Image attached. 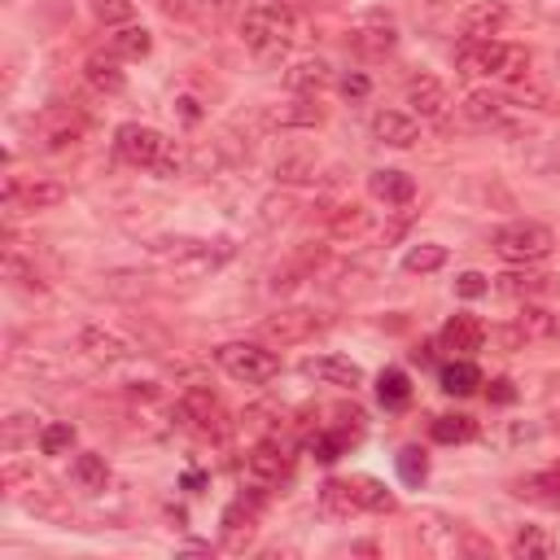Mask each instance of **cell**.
Segmentation results:
<instances>
[{"label": "cell", "mask_w": 560, "mask_h": 560, "mask_svg": "<svg viewBox=\"0 0 560 560\" xmlns=\"http://www.w3.org/2000/svg\"><path fill=\"white\" fill-rule=\"evenodd\" d=\"M149 254L166 271L197 280V276H210L214 267H223L232 258V245L228 241H201V236H158V241H149Z\"/></svg>", "instance_id": "obj_1"}, {"label": "cell", "mask_w": 560, "mask_h": 560, "mask_svg": "<svg viewBox=\"0 0 560 560\" xmlns=\"http://www.w3.org/2000/svg\"><path fill=\"white\" fill-rule=\"evenodd\" d=\"M241 39H245V48H249L254 61L280 66L289 57V48H293V22L276 4H254L241 18Z\"/></svg>", "instance_id": "obj_2"}, {"label": "cell", "mask_w": 560, "mask_h": 560, "mask_svg": "<svg viewBox=\"0 0 560 560\" xmlns=\"http://www.w3.org/2000/svg\"><path fill=\"white\" fill-rule=\"evenodd\" d=\"M455 70L459 74H499V79H521L529 70V52L521 44L503 39H459L455 48Z\"/></svg>", "instance_id": "obj_3"}, {"label": "cell", "mask_w": 560, "mask_h": 560, "mask_svg": "<svg viewBox=\"0 0 560 560\" xmlns=\"http://www.w3.org/2000/svg\"><path fill=\"white\" fill-rule=\"evenodd\" d=\"M416 542H420V551L442 556V560H455V556H490V542L486 538H477L464 521H451V516H438V512H424L416 521Z\"/></svg>", "instance_id": "obj_4"}, {"label": "cell", "mask_w": 560, "mask_h": 560, "mask_svg": "<svg viewBox=\"0 0 560 560\" xmlns=\"http://www.w3.org/2000/svg\"><path fill=\"white\" fill-rule=\"evenodd\" d=\"M551 249H556V236L538 219H516L494 232V254L503 262H542Z\"/></svg>", "instance_id": "obj_5"}, {"label": "cell", "mask_w": 560, "mask_h": 560, "mask_svg": "<svg viewBox=\"0 0 560 560\" xmlns=\"http://www.w3.org/2000/svg\"><path fill=\"white\" fill-rule=\"evenodd\" d=\"M214 359L241 385H262V381H271L280 372V359L267 346H258V341H228V346H219Z\"/></svg>", "instance_id": "obj_6"}, {"label": "cell", "mask_w": 560, "mask_h": 560, "mask_svg": "<svg viewBox=\"0 0 560 560\" xmlns=\"http://www.w3.org/2000/svg\"><path fill=\"white\" fill-rule=\"evenodd\" d=\"M319 328H324V319L311 306H284V311H276L258 324L267 346H298V341H311Z\"/></svg>", "instance_id": "obj_7"}, {"label": "cell", "mask_w": 560, "mask_h": 560, "mask_svg": "<svg viewBox=\"0 0 560 560\" xmlns=\"http://www.w3.org/2000/svg\"><path fill=\"white\" fill-rule=\"evenodd\" d=\"M162 144H166V136H162L158 127H144V122H122V127L114 131V149H118V158L131 162V166H144V171H153Z\"/></svg>", "instance_id": "obj_8"}, {"label": "cell", "mask_w": 560, "mask_h": 560, "mask_svg": "<svg viewBox=\"0 0 560 560\" xmlns=\"http://www.w3.org/2000/svg\"><path fill=\"white\" fill-rule=\"evenodd\" d=\"M289 472V455L280 451V442H258L249 455H245V486L249 490H271L280 486V477Z\"/></svg>", "instance_id": "obj_9"}, {"label": "cell", "mask_w": 560, "mask_h": 560, "mask_svg": "<svg viewBox=\"0 0 560 560\" xmlns=\"http://www.w3.org/2000/svg\"><path fill=\"white\" fill-rule=\"evenodd\" d=\"M508 26V4L503 0H472L459 9V35L464 39H494Z\"/></svg>", "instance_id": "obj_10"}, {"label": "cell", "mask_w": 560, "mask_h": 560, "mask_svg": "<svg viewBox=\"0 0 560 560\" xmlns=\"http://www.w3.org/2000/svg\"><path fill=\"white\" fill-rule=\"evenodd\" d=\"M407 105H411V114H420L424 122H442V118L451 114V92H446L442 79L416 74V79L407 83Z\"/></svg>", "instance_id": "obj_11"}, {"label": "cell", "mask_w": 560, "mask_h": 560, "mask_svg": "<svg viewBox=\"0 0 560 560\" xmlns=\"http://www.w3.org/2000/svg\"><path fill=\"white\" fill-rule=\"evenodd\" d=\"M66 197V188L57 184V179H18V175H9V184H4V206L9 210H48V206H57Z\"/></svg>", "instance_id": "obj_12"}, {"label": "cell", "mask_w": 560, "mask_h": 560, "mask_svg": "<svg viewBox=\"0 0 560 560\" xmlns=\"http://www.w3.org/2000/svg\"><path fill=\"white\" fill-rule=\"evenodd\" d=\"M79 350H88V359H96V363H122V359H131V354H136V341H131V337H122L118 328L88 324V328L79 332Z\"/></svg>", "instance_id": "obj_13"}, {"label": "cell", "mask_w": 560, "mask_h": 560, "mask_svg": "<svg viewBox=\"0 0 560 560\" xmlns=\"http://www.w3.org/2000/svg\"><path fill=\"white\" fill-rule=\"evenodd\" d=\"M302 372L319 385H337V389H359L363 385V368L354 359L341 354H319V359H302Z\"/></svg>", "instance_id": "obj_14"}, {"label": "cell", "mask_w": 560, "mask_h": 560, "mask_svg": "<svg viewBox=\"0 0 560 560\" xmlns=\"http://www.w3.org/2000/svg\"><path fill=\"white\" fill-rule=\"evenodd\" d=\"M512 324H516V332L525 337V346H556V341H560V315L547 311V306L525 302Z\"/></svg>", "instance_id": "obj_15"}, {"label": "cell", "mask_w": 560, "mask_h": 560, "mask_svg": "<svg viewBox=\"0 0 560 560\" xmlns=\"http://www.w3.org/2000/svg\"><path fill=\"white\" fill-rule=\"evenodd\" d=\"M459 114H464L468 127H499L508 118V101L499 92H490V88H472L459 101Z\"/></svg>", "instance_id": "obj_16"}, {"label": "cell", "mask_w": 560, "mask_h": 560, "mask_svg": "<svg viewBox=\"0 0 560 560\" xmlns=\"http://www.w3.org/2000/svg\"><path fill=\"white\" fill-rule=\"evenodd\" d=\"M372 136L381 144H389V149H411L420 140V122L411 114H402V109H381L372 118Z\"/></svg>", "instance_id": "obj_17"}, {"label": "cell", "mask_w": 560, "mask_h": 560, "mask_svg": "<svg viewBox=\"0 0 560 560\" xmlns=\"http://www.w3.org/2000/svg\"><path fill=\"white\" fill-rule=\"evenodd\" d=\"M83 83H88L92 92H101V96L122 92V83H127L122 57H114V52H92V57L83 61Z\"/></svg>", "instance_id": "obj_18"}, {"label": "cell", "mask_w": 560, "mask_h": 560, "mask_svg": "<svg viewBox=\"0 0 560 560\" xmlns=\"http://www.w3.org/2000/svg\"><path fill=\"white\" fill-rule=\"evenodd\" d=\"M499 280V293H508V298H542V293H551V276L547 271H534V262H512V271H503V276H494Z\"/></svg>", "instance_id": "obj_19"}, {"label": "cell", "mask_w": 560, "mask_h": 560, "mask_svg": "<svg viewBox=\"0 0 560 560\" xmlns=\"http://www.w3.org/2000/svg\"><path fill=\"white\" fill-rule=\"evenodd\" d=\"M175 416H179V424L210 433V429L219 424V398H214L210 389H188V394H179V402H175Z\"/></svg>", "instance_id": "obj_20"}, {"label": "cell", "mask_w": 560, "mask_h": 560, "mask_svg": "<svg viewBox=\"0 0 560 560\" xmlns=\"http://www.w3.org/2000/svg\"><path fill=\"white\" fill-rule=\"evenodd\" d=\"M368 192H372L376 201H385V206H407V201L416 197V184H411V175H407V171L381 166V171H372V175H368Z\"/></svg>", "instance_id": "obj_21"}, {"label": "cell", "mask_w": 560, "mask_h": 560, "mask_svg": "<svg viewBox=\"0 0 560 560\" xmlns=\"http://www.w3.org/2000/svg\"><path fill=\"white\" fill-rule=\"evenodd\" d=\"M319 245H306V249H298L293 258H284L276 271H271V293H289L293 284H302V280H311L315 276V262H319Z\"/></svg>", "instance_id": "obj_22"}, {"label": "cell", "mask_w": 560, "mask_h": 560, "mask_svg": "<svg viewBox=\"0 0 560 560\" xmlns=\"http://www.w3.org/2000/svg\"><path fill=\"white\" fill-rule=\"evenodd\" d=\"M328 83H332V70H328L324 57H306V61H298V66L284 74V88H289L293 96H315V92H324Z\"/></svg>", "instance_id": "obj_23"}, {"label": "cell", "mask_w": 560, "mask_h": 560, "mask_svg": "<svg viewBox=\"0 0 560 560\" xmlns=\"http://www.w3.org/2000/svg\"><path fill=\"white\" fill-rule=\"evenodd\" d=\"M442 346H446V350H459V354H472V350L486 346V324H481L477 315H455V319H446V328H442Z\"/></svg>", "instance_id": "obj_24"}, {"label": "cell", "mask_w": 560, "mask_h": 560, "mask_svg": "<svg viewBox=\"0 0 560 560\" xmlns=\"http://www.w3.org/2000/svg\"><path fill=\"white\" fill-rule=\"evenodd\" d=\"M516 494L538 503V508H560V468H542V472H525L516 481Z\"/></svg>", "instance_id": "obj_25"}, {"label": "cell", "mask_w": 560, "mask_h": 560, "mask_svg": "<svg viewBox=\"0 0 560 560\" xmlns=\"http://www.w3.org/2000/svg\"><path fill=\"white\" fill-rule=\"evenodd\" d=\"M508 551H512L516 560H547V556L560 551V542H556L542 525H525V529H516V538L508 542Z\"/></svg>", "instance_id": "obj_26"}, {"label": "cell", "mask_w": 560, "mask_h": 560, "mask_svg": "<svg viewBox=\"0 0 560 560\" xmlns=\"http://www.w3.org/2000/svg\"><path fill=\"white\" fill-rule=\"evenodd\" d=\"M319 503H324V512H332V516H363V503H359V494H354V477H350V481H341V477L324 481V486H319Z\"/></svg>", "instance_id": "obj_27"}, {"label": "cell", "mask_w": 560, "mask_h": 560, "mask_svg": "<svg viewBox=\"0 0 560 560\" xmlns=\"http://www.w3.org/2000/svg\"><path fill=\"white\" fill-rule=\"evenodd\" d=\"M149 48H153V35L144 26H136V22H127V26H118L109 35V52L122 57V61H140V57H149Z\"/></svg>", "instance_id": "obj_28"}, {"label": "cell", "mask_w": 560, "mask_h": 560, "mask_svg": "<svg viewBox=\"0 0 560 560\" xmlns=\"http://www.w3.org/2000/svg\"><path fill=\"white\" fill-rule=\"evenodd\" d=\"M254 499H241V503H232L228 512H223V542L236 551V547H245L249 542V534H254Z\"/></svg>", "instance_id": "obj_29"}, {"label": "cell", "mask_w": 560, "mask_h": 560, "mask_svg": "<svg viewBox=\"0 0 560 560\" xmlns=\"http://www.w3.org/2000/svg\"><path fill=\"white\" fill-rule=\"evenodd\" d=\"M442 389L446 394H455V398H468V394H477V385H481V372H477V363H468V359H455V363H446L442 368Z\"/></svg>", "instance_id": "obj_30"}, {"label": "cell", "mask_w": 560, "mask_h": 560, "mask_svg": "<svg viewBox=\"0 0 560 560\" xmlns=\"http://www.w3.org/2000/svg\"><path fill=\"white\" fill-rule=\"evenodd\" d=\"M429 433H433V442H442V446H455V442H468L472 433H477V420L472 416H433V424H429Z\"/></svg>", "instance_id": "obj_31"}, {"label": "cell", "mask_w": 560, "mask_h": 560, "mask_svg": "<svg viewBox=\"0 0 560 560\" xmlns=\"http://www.w3.org/2000/svg\"><path fill=\"white\" fill-rule=\"evenodd\" d=\"M70 477H74L83 490H105V481H109V464H105V455H92V451H83V455H74V464H70Z\"/></svg>", "instance_id": "obj_32"}, {"label": "cell", "mask_w": 560, "mask_h": 560, "mask_svg": "<svg viewBox=\"0 0 560 560\" xmlns=\"http://www.w3.org/2000/svg\"><path fill=\"white\" fill-rule=\"evenodd\" d=\"M442 262H446V249L433 245V241H420V245H411V249L402 254V271H411V276H429V271H438Z\"/></svg>", "instance_id": "obj_33"}, {"label": "cell", "mask_w": 560, "mask_h": 560, "mask_svg": "<svg viewBox=\"0 0 560 560\" xmlns=\"http://www.w3.org/2000/svg\"><path fill=\"white\" fill-rule=\"evenodd\" d=\"M83 140V118L79 114H57V122L44 127V149H66Z\"/></svg>", "instance_id": "obj_34"}, {"label": "cell", "mask_w": 560, "mask_h": 560, "mask_svg": "<svg viewBox=\"0 0 560 560\" xmlns=\"http://www.w3.org/2000/svg\"><path fill=\"white\" fill-rule=\"evenodd\" d=\"M35 420H39V416H31V411L9 416V420H4V438H0V446H4V451H18L22 442H35L39 429H44V424H35Z\"/></svg>", "instance_id": "obj_35"}, {"label": "cell", "mask_w": 560, "mask_h": 560, "mask_svg": "<svg viewBox=\"0 0 560 560\" xmlns=\"http://www.w3.org/2000/svg\"><path fill=\"white\" fill-rule=\"evenodd\" d=\"M354 494H359L363 512H394V508H398V503H394V494H389L376 477H354Z\"/></svg>", "instance_id": "obj_36"}, {"label": "cell", "mask_w": 560, "mask_h": 560, "mask_svg": "<svg viewBox=\"0 0 560 560\" xmlns=\"http://www.w3.org/2000/svg\"><path fill=\"white\" fill-rule=\"evenodd\" d=\"M354 52H363V57H385L389 48H394V31L389 26H363V31H354Z\"/></svg>", "instance_id": "obj_37"}, {"label": "cell", "mask_w": 560, "mask_h": 560, "mask_svg": "<svg viewBox=\"0 0 560 560\" xmlns=\"http://www.w3.org/2000/svg\"><path fill=\"white\" fill-rule=\"evenodd\" d=\"M376 398H381L385 407H402V402L411 398L407 372H398V368H385V372H381V381H376Z\"/></svg>", "instance_id": "obj_38"}, {"label": "cell", "mask_w": 560, "mask_h": 560, "mask_svg": "<svg viewBox=\"0 0 560 560\" xmlns=\"http://www.w3.org/2000/svg\"><path fill=\"white\" fill-rule=\"evenodd\" d=\"M271 118H276L280 127H293V122L311 127V122H319V118H324V109L315 105V96H302V101H289V109H276Z\"/></svg>", "instance_id": "obj_39"}, {"label": "cell", "mask_w": 560, "mask_h": 560, "mask_svg": "<svg viewBox=\"0 0 560 560\" xmlns=\"http://www.w3.org/2000/svg\"><path fill=\"white\" fill-rule=\"evenodd\" d=\"M276 179L280 184H306V179H315V162L306 153H284L276 162Z\"/></svg>", "instance_id": "obj_40"}, {"label": "cell", "mask_w": 560, "mask_h": 560, "mask_svg": "<svg viewBox=\"0 0 560 560\" xmlns=\"http://www.w3.org/2000/svg\"><path fill=\"white\" fill-rule=\"evenodd\" d=\"M70 446H74V424L52 420V424L39 429V451H44V455H66Z\"/></svg>", "instance_id": "obj_41"}, {"label": "cell", "mask_w": 560, "mask_h": 560, "mask_svg": "<svg viewBox=\"0 0 560 560\" xmlns=\"http://www.w3.org/2000/svg\"><path fill=\"white\" fill-rule=\"evenodd\" d=\"M184 166H188V149H184V144H175V140H166V144H162V153H158V162H153V175L175 179V175H184Z\"/></svg>", "instance_id": "obj_42"}, {"label": "cell", "mask_w": 560, "mask_h": 560, "mask_svg": "<svg viewBox=\"0 0 560 560\" xmlns=\"http://www.w3.org/2000/svg\"><path fill=\"white\" fill-rule=\"evenodd\" d=\"M424 472H429L424 451H420V446H402V451H398V477H402L407 486H420V481H424Z\"/></svg>", "instance_id": "obj_43"}, {"label": "cell", "mask_w": 560, "mask_h": 560, "mask_svg": "<svg viewBox=\"0 0 560 560\" xmlns=\"http://www.w3.org/2000/svg\"><path fill=\"white\" fill-rule=\"evenodd\" d=\"M92 13H96V22H105V26H127L131 13H136V4H131V0H92Z\"/></svg>", "instance_id": "obj_44"}, {"label": "cell", "mask_w": 560, "mask_h": 560, "mask_svg": "<svg viewBox=\"0 0 560 560\" xmlns=\"http://www.w3.org/2000/svg\"><path fill=\"white\" fill-rule=\"evenodd\" d=\"M368 228V210L363 206H341L337 214H332V232H341V236H350V232H363Z\"/></svg>", "instance_id": "obj_45"}, {"label": "cell", "mask_w": 560, "mask_h": 560, "mask_svg": "<svg viewBox=\"0 0 560 560\" xmlns=\"http://www.w3.org/2000/svg\"><path fill=\"white\" fill-rule=\"evenodd\" d=\"M486 289H490V284H486L481 271H459V276H455V293H459V298H481Z\"/></svg>", "instance_id": "obj_46"}, {"label": "cell", "mask_w": 560, "mask_h": 560, "mask_svg": "<svg viewBox=\"0 0 560 560\" xmlns=\"http://www.w3.org/2000/svg\"><path fill=\"white\" fill-rule=\"evenodd\" d=\"M341 446H346V438H332V433H319V438L311 442V451H315V459H324V464H332V459L341 455Z\"/></svg>", "instance_id": "obj_47"}, {"label": "cell", "mask_w": 560, "mask_h": 560, "mask_svg": "<svg viewBox=\"0 0 560 560\" xmlns=\"http://www.w3.org/2000/svg\"><path fill=\"white\" fill-rule=\"evenodd\" d=\"M149 4H158V9L171 13V18H188V13H192V0H149Z\"/></svg>", "instance_id": "obj_48"}, {"label": "cell", "mask_w": 560, "mask_h": 560, "mask_svg": "<svg viewBox=\"0 0 560 560\" xmlns=\"http://www.w3.org/2000/svg\"><path fill=\"white\" fill-rule=\"evenodd\" d=\"M516 398V389H512V381H490V402H512Z\"/></svg>", "instance_id": "obj_49"}, {"label": "cell", "mask_w": 560, "mask_h": 560, "mask_svg": "<svg viewBox=\"0 0 560 560\" xmlns=\"http://www.w3.org/2000/svg\"><path fill=\"white\" fill-rule=\"evenodd\" d=\"M341 92H346V96H368V79H363V74H346V79H341Z\"/></svg>", "instance_id": "obj_50"}, {"label": "cell", "mask_w": 560, "mask_h": 560, "mask_svg": "<svg viewBox=\"0 0 560 560\" xmlns=\"http://www.w3.org/2000/svg\"><path fill=\"white\" fill-rule=\"evenodd\" d=\"M538 13H542L547 22H560V0H538Z\"/></svg>", "instance_id": "obj_51"}, {"label": "cell", "mask_w": 560, "mask_h": 560, "mask_svg": "<svg viewBox=\"0 0 560 560\" xmlns=\"http://www.w3.org/2000/svg\"><path fill=\"white\" fill-rule=\"evenodd\" d=\"M547 398H551V407H560V376L547 381Z\"/></svg>", "instance_id": "obj_52"}, {"label": "cell", "mask_w": 560, "mask_h": 560, "mask_svg": "<svg viewBox=\"0 0 560 560\" xmlns=\"http://www.w3.org/2000/svg\"><path fill=\"white\" fill-rule=\"evenodd\" d=\"M210 4H214V9H219V13H228V9H236V4H241V0H210Z\"/></svg>", "instance_id": "obj_53"}, {"label": "cell", "mask_w": 560, "mask_h": 560, "mask_svg": "<svg viewBox=\"0 0 560 560\" xmlns=\"http://www.w3.org/2000/svg\"><path fill=\"white\" fill-rule=\"evenodd\" d=\"M271 4H276V9H298L302 0H271Z\"/></svg>", "instance_id": "obj_54"}, {"label": "cell", "mask_w": 560, "mask_h": 560, "mask_svg": "<svg viewBox=\"0 0 560 560\" xmlns=\"http://www.w3.org/2000/svg\"><path fill=\"white\" fill-rule=\"evenodd\" d=\"M556 66H560V48H556Z\"/></svg>", "instance_id": "obj_55"}]
</instances>
